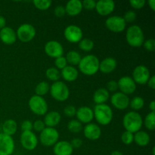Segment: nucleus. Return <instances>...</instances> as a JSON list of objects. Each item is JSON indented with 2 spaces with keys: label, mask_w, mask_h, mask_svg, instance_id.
I'll return each instance as SVG.
<instances>
[{
  "label": "nucleus",
  "mask_w": 155,
  "mask_h": 155,
  "mask_svg": "<svg viewBox=\"0 0 155 155\" xmlns=\"http://www.w3.org/2000/svg\"><path fill=\"white\" fill-rule=\"evenodd\" d=\"M110 155H124V154H123V153L120 152V151H113L111 154H110Z\"/></svg>",
  "instance_id": "5fc2aeb1"
},
{
  "label": "nucleus",
  "mask_w": 155,
  "mask_h": 155,
  "mask_svg": "<svg viewBox=\"0 0 155 155\" xmlns=\"http://www.w3.org/2000/svg\"><path fill=\"white\" fill-rule=\"evenodd\" d=\"M100 61L94 54H88L82 58L79 63V69L84 75L92 76L99 71Z\"/></svg>",
  "instance_id": "f257e3e1"
},
{
  "label": "nucleus",
  "mask_w": 155,
  "mask_h": 155,
  "mask_svg": "<svg viewBox=\"0 0 155 155\" xmlns=\"http://www.w3.org/2000/svg\"><path fill=\"white\" fill-rule=\"evenodd\" d=\"M149 108L150 110H151V112H154L155 110V101H151V103H150L149 104Z\"/></svg>",
  "instance_id": "864d4df0"
},
{
  "label": "nucleus",
  "mask_w": 155,
  "mask_h": 155,
  "mask_svg": "<svg viewBox=\"0 0 155 155\" xmlns=\"http://www.w3.org/2000/svg\"><path fill=\"white\" fill-rule=\"evenodd\" d=\"M150 136L145 131H139L134 134V142L140 147H145L149 144Z\"/></svg>",
  "instance_id": "cd10ccee"
},
{
  "label": "nucleus",
  "mask_w": 155,
  "mask_h": 155,
  "mask_svg": "<svg viewBox=\"0 0 155 155\" xmlns=\"http://www.w3.org/2000/svg\"><path fill=\"white\" fill-rule=\"evenodd\" d=\"M151 77L150 71L145 65H139L133 70V77L135 83L139 85H145Z\"/></svg>",
  "instance_id": "9b49d317"
},
{
  "label": "nucleus",
  "mask_w": 155,
  "mask_h": 155,
  "mask_svg": "<svg viewBox=\"0 0 155 155\" xmlns=\"http://www.w3.org/2000/svg\"><path fill=\"white\" fill-rule=\"evenodd\" d=\"M16 32L9 27H5L0 30V39L5 45H13L17 40Z\"/></svg>",
  "instance_id": "aec40b11"
},
{
  "label": "nucleus",
  "mask_w": 155,
  "mask_h": 155,
  "mask_svg": "<svg viewBox=\"0 0 155 155\" xmlns=\"http://www.w3.org/2000/svg\"><path fill=\"white\" fill-rule=\"evenodd\" d=\"M82 5H83V8H84L87 10H93L95 8L96 2L94 0H84L82 2Z\"/></svg>",
  "instance_id": "79ce46f5"
},
{
  "label": "nucleus",
  "mask_w": 155,
  "mask_h": 155,
  "mask_svg": "<svg viewBox=\"0 0 155 155\" xmlns=\"http://www.w3.org/2000/svg\"><path fill=\"white\" fill-rule=\"evenodd\" d=\"M76 113H77V108L73 105H68L64 109V114L68 117H73L76 116Z\"/></svg>",
  "instance_id": "ea45409f"
},
{
  "label": "nucleus",
  "mask_w": 155,
  "mask_h": 155,
  "mask_svg": "<svg viewBox=\"0 0 155 155\" xmlns=\"http://www.w3.org/2000/svg\"><path fill=\"white\" fill-rule=\"evenodd\" d=\"M17 38L22 42H29L34 39L36 29L30 24H23L18 28Z\"/></svg>",
  "instance_id": "6e6552de"
},
{
  "label": "nucleus",
  "mask_w": 155,
  "mask_h": 155,
  "mask_svg": "<svg viewBox=\"0 0 155 155\" xmlns=\"http://www.w3.org/2000/svg\"><path fill=\"white\" fill-rule=\"evenodd\" d=\"M95 9L98 15L101 16H107L114 11L115 2L112 0H99L96 2Z\"/></svg>",
  "instance_id": "f3484780"
},
{
  "label": "nucleus",
  "mask_w": 155,
  "mask_h": 155,
  "mask_svg": "<svg viewBox=\"0 0 155 155\" xmlns=\"http://www.w3.org/2000/svg\"><path fill=\"white\" fill-rule=\"evenodd\" d=\"M20 141L23 148L28 151L34 150L38 145L37 137L32 131L22 132L20 137Z\"/></svg>",
  "instance_id": "f8f14e48"
},
{
  "label": "nucleus",
  "mask_w": 155,
  "mask_h": 155,
  "mask_svg": "<svg viewBox=\"0 0 155 155\" xmlns=\"http://www.w3.org/2000/svg\"><path fill=\"white\" fill-rule=\"evenodd\" d=\"M145 104V101L140 96H136L130 101V106L133 109V111L140 110Z\"/></svg>",
  "instance_id": "7c9ffc66"
},
{
  "label": "nucleus",
  "mask_w": 155,
  "mask_h": 155,
  "mask_svg": "<svg viewBox=\"0 0 155 155\" xmlns=\"http://www.w3.org/2000/svg\"><path fill=\"white\" fill-rule=\"evenodd\" d=\"M39 139L42 145L44 146H54L58 142L59 133L55 128L45 127L40 133Z\"/></svg>",
  "instance_id": "0eeeda50"
},
{
  "label": "nucleus",
  "mask_w": 155,
  "mask_h": 155,
  "mask_svg": "<svg viewBox=\"0 0 155 155\" xmlns=\"http://www.w3.org/2000/svg\"><path fill=\"white\" fill-rule=\"evenodd\" d=\"M61 116L58 112L51 111L45 114L43 122L45 127L54 128V127L58 125L59 123L61 122Z\"/></svg>",
  "instance_id": "393cba45"
},
{
  "label": "nucleus",
  "mask_w": 155,
  "mask_h": 155,
  "mask_svg": "<svg viewBox=\"0 0 155 155\" xmlns=\"http://www.w3.org/2000/svg\"><path fill=\"white\" fill-rule=\"evenodd\" d=\"M107 86V90L108 92H116V91L118 89V84L117 82L115 81V80H110L106 85Z\"/></svg>",
  "instance_id": "de8ad7c7"
},
{
  "label": "nucleus",
  "mask_w": 155,
  "mask_h": 155,
  "mask_svg": "<svg viewBox=\"0 0 155 155\" xmlns=\"http://www.w3.org/2000/svg\"><path fill=\"white\" fill-rule=\"evenodd\" d=\"M148 86H149L151 89H155V77L154 76H152V77H150V79L148 81Z\"/></svg>",
  "instance_id": "8fccbe9b"
},
{
  "label": "nucleus",
  "mask_w": 155,
  "mask_h": 155,
  "mask_svg": "<svg viewBox=\"0 0 155 155\" xmlns=\"http://www.w3.org/2000/svg\"><path fill=\"white\" fill-rule=\"evenodd\" d=\"M105 26L110 31L113 33H122L125 30L127 23L124 20L123 17L114 16L109 17L105 21Z\"/></svg>",
  "instance_id": "1a4fd4ad"
},
{
  "label": "nucleus",
  "mask_w": 155,
  "mask_h": 155,
  "mask_svg": "<svg viewBox=\"0 0 155 155\" xmlns=\"http://www.w3.org/2000/svg\"><path fill=\"white\" fill-rule=\"evenodd\" d=\"M45 128V125L44 124V122L41 120H37L35 121L33 124V129L36 132H41Z\"/></svg>",
  "instance_id": "37998d69"
},
{
  "label": "nucleus",
  "mask_w": 155,
  "mask_h": 155,
  "mask_svg": "<svg viewBox=\"0 0 155 155\" xmlns=\"http://www.w3.org/2000/svg\"><path fill=\"white\" fill-rule=\"evenodd\" d=\"M18 130V124L15 120H6L2 125V131L4 134L12 136L16 133Z\"/></svg>",
  "instance_id": "bb28decb"
},
{
  "label": "nucleus",
  "mask_w": 155,
  "mask_h": 155,
  "mask_svg": "<svg viewBox=\"0 0 155 155\" xmlns=\"http://www.w3.org/2000/svg\"><path fill=\"white\" fill-rule=\"evenodd\" d=\"M68 129L71 133H79L83 130V124L77 120H72L68 123Z\"/></svg>",
  "instance_id": "473e14b6"
},
{
  "label": "nucleus",
  "mask_w": 155,
  "mask_h": 155,
  "mask_svg": "<svg viewBox=\"0 0 155 155\" xmlns=\"http://www.w3.org/2000/svg\"><path fill=\"white\" fill-rule=\"evenodd\" d=\"M6 25V20L3 16L0 15V30L5 27Z\"/></svg>",
  "instance_id": "3c124183"
},
{
  "label": "nucleus",
  "mask_w": 155,
  "mask_h": 155,
  "mask_svg": "<svg viewBox=\"0 0 155 155\" xmlns=\"http://www.w3.org/2000/svg\"><path fill=\"white\" fill-rule=\"evenodd\" d=\"M109 98H110L109 92L104 88H100L97 89L93 94V101L96 104H105Z\"/></svg>",
  "instance_id": "a878e982"
},
{
  "label": "nucleus",
  "mask_w": 155,
  "mask_h": 155,
  "mask_svg": "<svg viewBox=\"0 0 155 155\" xmlns=\"http://www.w3.org/2000/svg\"><path fill=\"white\" fill-rule=\"evenodd\" d=\"M148 3V5H149V7L151 8V10L154 11L155 10V1L154 0H149Z\"/></svg>",
  "instance_id": "603ef678"
},
{
  "label": "nucleus",
  "mask_w": 155,
  "mask_h": 155,
  "mask_svg": "<svg viewBox=\"0 0 155 155\" xmlns=\"http://www.w3.org/2000/svg\"><path fill=\"white\" fill-rule=\"evenodd\" d=\"M143 125L142 116L137 111H130L123 118V126L126 131L136 133L140 131Z\"/></svg>",
  "instance_id": "f03ea898"
},
{
  "label": "nucleus",
  "mask_w": 155,
  "mask_h": 155,
  "mask_svg": "<svg viewBox=\"0 0 155 155\" xmlns=\"http://www.w3.org/2000/svg\"><path fill=\"white\" fill-rule=\"evenodd\" d=\"M130 99L128 95L120 92H114L110 96V103L115 108L124 110L130 106Z\"/></svg>",
  "instance_id": "4468645a"
},
{
  "label": "nucleus",
  "mask_w": 155,
  "mask_h": 155,
  "mask_svg": "<svg viewBox=\"0 0 155 155\" xmlns=\"http://www.w3.org/2000/svg\"><path fill=\"white\" fill-rule=\"evenodd\" d=\"M29 107L33 114L39 116L46 114L48 111V104L45 98L39 95H33L30 97L28 102Z\"/></svg>",
  "instance_id": "423d86ee"
},
{
  "label": "nucleus",
  "mask_w": 155,
  "mask_h": 155,
  "mask_svg": "<svg viewBox=\"0 0 155 155\" xmlns=\"http://www.w3.org/2000/svg\"><path fill=\"white\" fill-rule=\"evenodd\" d=\"M33 3L37 9L41 11H45L51 7L52 2L50 0H34Z\"/></svg>",
  "instance_id": "c9c22d12"
},
{
  "label": "nucleus",
  "mask_w": 155,
  "mask_h": 155,
  "mask_svg": "<svg viewBox=\"0 0 155 155\" xmlns=\"http://www.w3.org/2000/svg\"><path fill=\"white\" fill-rule=\"evenodd\" d=\"M66 58L67 62L71 64V66H75V65H78L80 63V60H81L82 57L79 52L77 51H68V54H66Z\"/></svg>",
  "instance_id": "c85d7f7f"
},
{
  "label": "nucleus",
  "mask_w": 155,
  "mask_h": 155,
  "mask_svg": "<svg viewBox=\"0 0 155 155\" xmlns=\"http://www.w3.org/2000/svg\"><path fill=\"white\" fill-rule=\"evenodd\" d=\"M118 89L120 92L128 95L134 93L136 89V83L132 77L129 76L122 77L117 82Z\"/></svg>",
  "instance_id": "2eb2a0df"
},
{
  "label": "nucleus",
  "mask_w": 155,
  "mask_h": 155,
  "mask_svg": "<svg viewBox=\"0 0 155 155\" xmlns=\"http://www.w3.org/2000/svg\"><path fill=\"white\" fill-rule=\"evenodd\" d=\"M126 39L130 46L135 48L142 46L145 42L143 30L138 25L130 26L126 33Z\"/></svg>",
  "instance_id": "20e7f679"
},
{
  "label": "nucleus",
  "mask_w": 155,
  "mask_h": 155,
  "mask_svg": "<svg viewBox=\"0 0 155 155\" xmlns=\"http://www.w3.org/2000/svg\"><path fill=\"white\" fill-rule=\"evenodd\" d=\"M49 84H48L47 82L42 81L36 85V88H35V92H36V95L43 96V95H46V94L49 92Z\"/></svg>",
  "instance_id": "c756f323"
},
{
  "label": "nucleus",
  "mask_w": 155,
  "mask_h": 155,
  "mask_svg": "<svg viewBox=\"0 0 155 155\" xmlns=\"http://www.w3.org/2000/svg\"><path fill=\"white\" fill-rule=\"evenodd\" d=\"M45 54L53 58H58L64 54L63 45L56 40H50L46 42L44 47Z\"/></svg>",
  "instance_id": "ddd939ff"
},
{
  "label": "nucleus",
  "mask_w": 155,
  "mask_h": 155,
  "mask_svg": "<svg viewBox=\"0 0 155 155\" xmlns=\"http://www.w3.org/2000/svg\"><path fill=\"white\" fill-rule=\"evenodd\" d=\"M144 48L148 51H154L155 50V40L154 39H149L145 41L143 43Z\"/></svg>",
  "instance_id": "a19ab883"
},
{
  "label": "nucleus",
  "mask_w": 155,
  "mask_h": 155,
  "mask_svg": "<svg viewBox=\"0 0 155 155\" xmlns=\"http://www.w3.org/2000/svg\"><path fill=\"white\" fill-rule=\"evenodd\" d=\"M15 150V142L12 136L0 133V155H12Z\"/></svg>",
  "instance_id": "dca6fc26"
},
{
  "label": "nucleus",
  "mask_w": 155,
  "mask_h": 155,
  "mask_svg": "<svg viewBox=\"0 0 155 155\" xmlns=\"http://www.w3.org/2000/svg\"><path fill=\"white\" fill-rule=\"evenodd\" d=\"M54 15L57 18H62L66 15V11H65V8L63 5H58L57 7L54 8Z\"/></svg>",
  "instance_id": "49530a36"
},
{
  "label": "nucleus",
  "mask_w": 155,
  "mask_h": 155,
  "mask_svg": "<svg viewBox=\"0 0 155 155\" xmlns=\"http://www.w3.org/2000/svg\"><path fill=\"white\" fill-rule=\"evenodd\" d=\"M83 134L89 140H98L101 136V130L97 124L90 123L83 128Z\"/></svg>",
  "instance_id": "6ab92c4d"
},
{
  "label": "nucleus",
  "mask_w": 155,
  "mask_h": 155,
  "mask_svg": "<svg viewBox=\"0 0 155 155\" xmlns=\"http://www.w3.org/2000/svg\"><path fill=\"white\" fill-rule=\"evenodd\" d=\"M64 36L71 43H77L83 39V30L77 25H69L64 29Z\"/></svg>",
  "instance_id": "9d476101"
},
{
  "label": "nucleus",
  "mask_w": 155,
  "mask_h": 155,
  "mask_svg": "<svg viewBox=\"0 0 155 155\" xmlns=\"http://www.w3.org/2000/svg\"><path fill=\"white\" fill-rule=\"evenodd\" d=\"M50 94L54 100L58 101H64L69 98L70 90L68 86L62 81L54 82L50 86Z\"/></svg>",
  "instance_id": "39448f33"
},
{
  "label": "nucleus",
  "mask_w": 155,
  "mask_h": 155,
  "mask_svg": "<svg viewBox=\"0 0 155 155\" xmlns=\"http://www.w3.org/2000/svg\"><path fill=\"white\" fill-rule=\"evenodd\" d=\"M45 76L49 80L56 82L60 79L61 72H59V70L56 68H49L45 71Z\"/></svg>",
  "instance_id": "2f4dec72"
},
{
  "label": "nucleus",
  "mask_w": 155,
  "mask_h": 155,
  "mask_svg": "<svg viewBox=\"0 0 155 155\" xmlns=\"http://www.w3.org/2000/svg\"><path fill=\"white\" fill-rule=\"evenodd\" d=\"M77 120L81 124H90L94 119L93 110L87 106H83L77 110L76 113Z\"/></svg>",
  "instance_id": "a211bd4d"
},
{
  "label": "nucleus",
  "mask_w": 155,
  "mask_h": 155,
  "mask_svg": "<svg viewBox=\"0 0 155 155\" xmlns=\"http://www.w3.org/2000/svg\"><path fill=\"white\" fill-rule=\"evenodd\" d=\"M117 66V60L114 58L108 57L103 59L99 64V71L103 74H110L116 69Z\"/></svg>",
  "instance_id": "4be33fe9"
},
{
  "label": "nucleus",
  "mask_w": 155,
  "mask_h": 155,
  "mask_svg": "<svg viewBox=\"0 0 155 155\" xmlns=\"http://www.w3.org/2000/svg\"><path fill=\"white\" fill-rule=\"evenodd\" d=\"M93 113L97 122L102 126L108 125L113 120V110L110 106L106 104H96Z\"/></svg>",
  "instance_id": "7ed1b4c3"
},
{
  "label": "nucleus",
  "mask_w": 155,
  "mask_h": 155,
  "mask_svg": "<svg viewBox=\"0 0 155 155\" xmlns=\"http://www.w3.org/2000/svg\"><path fill=\"white\" fill-rule=\"evenodd\" d=\"M66 14L70 16H77L81 13L83 10V5L82 2L80 0H71L68 2L65 5Z\"/></svg>",
  "instance_id": "5701e85b"
},
{
  "label": "nucleus",
  "mask_w": 155,
  "mask_h": 155,
  "mask_svg": "<svg viewBox=\"0 0 155 155\" xmlns=\"http://www.w3.org/2000/svg\"><path fill=\"white\" fill-rule=\"evenodd\" d=\"M94 42L90 39L85 38L82 39L79 42V47L81 50L84 51H90L94 48Z\"/></svg>",
  "instance_id": "f704fd0d"
},
{
  "label": "nucleus",
  "mask_w": 155,
  "mask_h": 155,
  "mask_svg": "<svg viewBox=\"0 0 155 155\" xmlns=\"http://www.w3.org/2000/svg\"><path fill=\"white\" fill-rule=\"evenodd\" d=\"M136 17H137V15H136V12L134 11L130 10L124 14L123 18H124L126 23H132L136 19Z\"/></svg>",
  "instance_id": "58836bf2"
},
{
  "label": "nucleus",
  "mask_w": 155,
  "mask_h": 155,
  "mask_svg": "<svg viewBox=\"0 0 155 155\" xmlns=\"http://www.w3.org/2000/svg\"><path fill=\"white\" fill-rule=\"evenodd\" d=\"M130 4L133 8L141 9L145 6V0H130Z\"/></svg>",
  "instance_id": "c03bdc74"
},
{
  "label": "nucleus",
  "mask_w": 155,
  "mask_h": 155,
  "mask_svg": "<svg viewBox=\"0 0 155 155\" xmlns=\"http://www.w3.org/2000/svg\"><path fill=\"white\" fill-rule=\"evenodd\" d=\"M121 141L125 145H131L134 142V134L130 132L125 131L121 135Z\"/></svg>",
  "instance_id": "e433bc0d"
},
{
  "label": "nucleus",
  "mask_w": 155,
  "mask_h": 155,
  "mask_svg": "<svg viewBox=\"0 0 155 155\" xmlns=\"http://www.w3.org/2000/svg\"><path fill=\"white\" fill-rule=\"evenodd\" d=\"M79 72L74 67L68 65L61 72V77L67 82H74L78 78Z\"/></svg>",
  "instance_id": "b1692460"
},
{
  "label": "nucleus",
  "mask_w": 155,
  "mask_h": 155,
  "mask_svg": "<svg viewBox=\"0 0 155 155\" xmlns=\"http://www.w3.org/2000/svg\"><path fill=\"white\" fill-rule=\"evenodd\" d=\"M54 65H55V68H57L58 70H63L65 67L68 66V62H67L65 57L61 56V57L55 58V61H54Z\"/></svg>",
  "instance_id": "4c0bfd02"
},
{
  "label": "nucleus",
  "mask_w": 155,
  "mask_h": 155,
  "mask_svg": "<svg viewBox=\"0 0 155 155\" xmlns=\"http://www.w3.org/2000/svg\"><path fill=\"white\" fill-rule=\"evenodd\" d=\"M144 124L148 130H154L155 129V112H150L146 115L144 120Z\"/></svg>",
  "instance_id": "72a5a7b5"
},
{
  "label": "nucleus",
  "mask_w": 155,
  "mask_h": 155,
  "mask_svg": "<svg viewBox=\"0 0 155 155\" xmlns=\"http://www.w3.org/2000/svg\"><path fill=\"white\" fill-rule=\"evenodd\" d=\"M71 144L72 145L73 148H79L83 145V140L79 139V138H75V139L71 141Z\"/></svg>",
  "instance_id": "09e8293b"
},
{
  "label": "nucleus",
  "mask_w": 155,
  "mask_h": 155,
  "mask_svg": "<svg viewBox=\"0 0 155 155\" xmlns=\"http://www.w3.org/2000/svg\"><path fill=\"white\" fill-rule=\"evenodd\" d=\"M54 155H71L74 151L71 142L68 141H59L53 148Z\"/></svg>",
  "instance_id": "412c9836"
},
{
  "label": "nucleus",
  "mask_w": 155,
  "mask_h": 155,
  "mask_svg": "<svg viewBox=\"0 0 155 155\" xmlns=\"http://www.w3.org/2000/svg\"><path fill=\"white\" fill-rule=\"evenodd\" d=\"M152 153H153V155H155V148L154 147L152 149Z\"/></svg>",
  "instance_id": "6e6d98bb"
},
{
  "label": "nucleus",
  "mask_w": 155,
  "mask_h": 155,
  "mask_svg": "<svg viewBox=\"0 0 155 155\" xmlns=\"http://www.w3.org/2000/svg\"><path fill=\"white\" fill-rule=\"evenodd\" d=\"M21 130L23 132L32 131V130H33V123L29 120H26L21 124Z\"/></svg>",
  "instance_id": "a18cd8bd"
}]
</instances>
